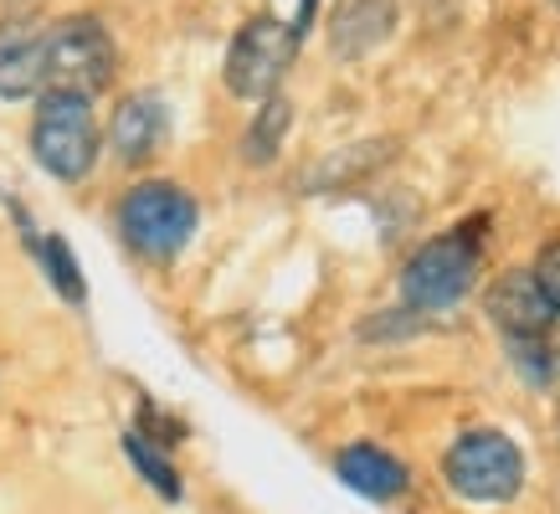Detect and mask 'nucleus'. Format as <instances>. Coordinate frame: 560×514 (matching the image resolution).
<instances>
[{"mask_svg": "<svg viewBox=\"0 0 560 514\" xmlns=\"http://www.w3.org/2000/svg\"><path fill=\"white\" fill-rule=\"evenodd\" d=\"M196 222H201L196 196L175 180H139L119 201V237L150 262H171L186 253Z\"/></svg>", "mask_w": 560, "mask_h": 514, "instance_id": "1", "label": "nucleus"}, {"mask_svg": "<svg viewBox=\"0 0 560 514\" xmlns=\"http://www.w3.org/2000/svg\"><path fill=\"white\" fill-rule=\"evenodd\" d=\"M442 479L468 504H510L525 489V453L510 432L468 428L442 453Z\"/></svg>", "mask_w": 560, "mask_h": 514, "instance_id": "2", "label": "nucleus"}, {"mask_svg": "<svg viewBox=\"0 0 560 514\" xmlns=\"http://www.w3.org/2000/svg\"><path fill=\"white\" fill-rule=\"evenodd\" d=\"M478 268H483V242L474 237V226H453L427 237L401 268V299L422 314L453 308L463 293L474 289Z\"/></svg>", "mask_w": 560, "mask_h": 514, "instance_id": "3", "label": "nucleus"}, {"mask_svg": "<svg viewBox=\"0 0 560 514\" xmlns=\"http://www.w3.org/2000/svg\"><path fill=\"white\" fill-rule=\"evenodd\" d=\"M32 154L36 165L57 180H83L98 160V119L93 98L78 93H42L32 119Z\"/></svg>", "mask_w": 560, "mask_h": 514, "instance_id": "4", "label": "nucleus"}, {"mask_svg": "<svg viewBox=\"0 0 560 514\" xmlns=\"http://www.w3.org/2000/svg\"><path fill=\"white\" fill-rule=\"evenodd\" d=\"M47 51V93H78L93 98L114 83V36L98 16H62L42 36Z\"/></svg>", "mask_w": 560, "mask_h": 514, "instance_id": "5", "label": "nucleus"}, {"mask_svg": "<svg viewBox=\"0 0 560 514\" xmlns=\"http://www.w3.org/2000/svg\"><path fill=\"white\" fill-rule=\"evenodd\" d=\"M299 42H304L299 21L253 16L237 36H232V51H226V87L247 103L278 98V83H283V72L293 68Z\"/></svg>", "mask_w": 560, "mask_h": 514, "instance_id": "6", "label": "nucleus"}, {"mask_svg": "<svg viewBox=\"0 0 560 514\" xmlns=\"http://www.w3.org/2000/svg\"><path fill=\"white\" fill-rule=\"evenodd\" d=\"M483 308H489L493 325L504 329V340H545L550 325L560 319L529 268H510L504 278H493L489 293H483Z\"/></svg>", "mask_w": 560, "mask_h": 514, "instance_id": "7", "label": "nucleus"}, {"mask_svg": "<svg viewBox=\"0 0 560 514\" xmlns=\"http://www.w3.org/2000/svg\"><path fill=\"white\" fill-rule=\"evenodd\" d=\"M335 474H340V483L350 489V494L360 499H375V504H386V499H401L407 494V463L396 458V453H386L381 443H350L335 453Z\"/></svg>", "mask_w": 560, "mask_h": 514, "instance_id": "8", "label": "nucleus"}, {"mask_svg": "<svg viewBox=\"0 0 560 514\" xmlns=\"http://www.w3.org/2000/svg\"><path fill=\"white\" fill-rule=\"evenodd\" d=\"M47 26L5 21L0 26V98H26L47 87V51H42Z\"/></svg>", "mask_w": 560, "mask_h": 514, "instance_id": "9", "label": "nucleus"}, {"mask_svg": "<svg viewBox=\"0 0 560 514\" xmlns=\"http://www.w3.org/2000/svg\"><path fill=\"white\" fill-rule=\"evenodd\" d=\"M396 26V0H335L329 11V47L335 57H365Z\"/></svg>", "mask_w": 560, "mask_h": 514, "instance_id": "10", "label": "nucleus"}, {"mask_svg": "<svg viewBox=\"0 0 560 514\" xmlns=\"http://www.w3.org/2000/svg\"><path fill=\"white\" fill-rule=\"evenodd\" d=\"M171 129V114H165V103L154 98V93H135V98L119 103V114L108 124V144L119 154L124 165H144L154 154V144L165 139Z\"/></svg>", "mask_w": 560, "mask_h": 514, "instance_id": "11", "label": "nucleus"}, {"mask_svg": "<svg viewBox=\"0 0 560 514\" xmlns=\"http://www.w3.org/2000/svg\"><path fill=\"white\" fill-rule=\"evenodd\" d=\"M124 453H129V463L144 474V483H150L154 494H160V499H180V474H175V463L165 458V453H160L144 432H124Z\"/></svg>", "mask_w": 560, "mask_h": 514, "instance_id": "12", "label": "nucleus"}, {"mask_svg": "<svg viewBox=\"0 0 560 514\" xmlns=\"http://www.w3.org/2000/svg\"><path fill=\"white\" fill-rule=\"evenodd\" d=\"M289 129V103L283 98H268L262 103V114L253 119L247 139H242V154H247V165H268L272 154H278V139Z\"/></svg>", "mask_w": 560, "mask_h": 514, "instance_id": "13", "label": "nucleus"}, {"mask_svg": "<svg viewBox=\"0 0 560 514\" xmlns=\"http://www.w3.org/2000/svg\"><path fill=\"white\" fill-rule=\"evenodd\" d=\"M42 262H47V278L57 283V293H62L68 304H83V273H78L68 242L57 237V232H47V242H42Z\"/></svg>", "mask_w": 560, "mask_h": 514, "instance_id": "14", "label": "nucleus"}, {"mask_svg": "<svg viewBox=\"0 0 560 514\" xmlns=\"http://www.w3.org/2000/svg\"><path fill=\"white\" fill-rule=\"evenodd\" d=\"M514 355V371L529 381V386H545V381L556 376V350L545 340H504Z\"/></svg>", "mask_w": 560, "mask_h": 514, "instance_id": "15", "label": "nucleus"}, {"mask_svg": "<svg viewBox=\"0 0 560 514\" xmlns=\"http://www.w3.org/2000/svg\"><path fill=\"white\" fill-rule=\"evenodd\" d=\"M535 283H540V293L550 299V308L560 314V242H545L540 247V257H535Z\"/></svg>", "mask_w": 560, "mask_h": 514, "instance_id": "16", "label": "nucleus"}]
</instances>
